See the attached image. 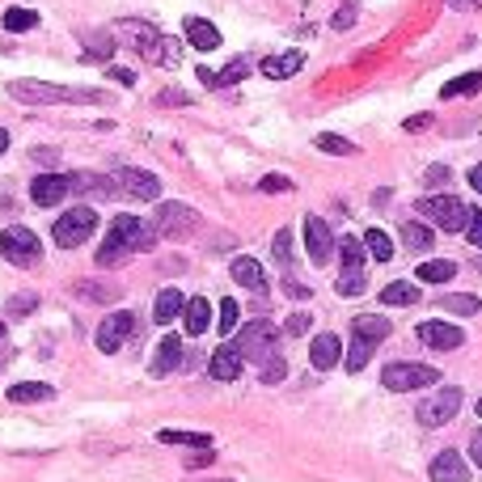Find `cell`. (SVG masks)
<instances>
[{
	"label": "cell",
	"mask_w": 482,
	"mask_h": 482,
	"mask_svg": "<svg viewBox=\"0 0 482 482\" xmlns=\"http://www.w3.org/2000/svg\"><path fill=\"white\" fill-rule=\"evenodd\" d=\"M157 245V233L140 220V216H114L111 220V233H106V245L97 250V267H119V262H128L131 254H140V250H153Z\"/></svg>",
	"instance_id": "cell-1"
},
{
	"label": "cell",
	"mask_w": 482,
	"mask_h": 482,
	"mask_svg": "<svg viewBox=\"0 0 482 482\" xmlns=\"http://www.w3.org/2000/svg\"><path fill=\"white\" fill-rule=\"evenodd\" d=\"M9 97L30 102V106H60V102H97L102 94H94V89H64V85H47V80H13Z\"/></svg>",
	"instance_id": "cell-2"
},
{
	"label": "cell",
	"mask_w": 482,
	"mask_h": 482,
	"mask_svg": "<svg viewBox=\"0 0 482 482\" xmlns=\"http://www.w3.org/2000/svg\"><path fill=\"white\" fill-rule=\"evenodd\" d=\"M415 212L423 216V220H432V225H440L445 233H457V229H466L470 220V208L457 199V195H428V199H419Z\"/></svg>",
	"instance_id": "cell-3"
},
{
	"label": "cell",
	"mask_w": 482,
	"mask_h": 482,
	"mask_svg": "<svg viewBox=\"0 0 482 482\" xmlns=\"http://www.w3.org/2000/svg\"><path fill=\"white\" fill-rule=\"evenodd\" d=\"M94 229H97V212L80 204V208L64 212V216L55 220L51 237H55V245H64V250H77V245H85V241L94 237Z\"/></svg>",
	"instance_id": "cell-4"
},
{
	"label": "cell",
	"mask_w": 482,
	"mask_h": 482,
	"mask_svg": "<svg viewBox=\"0 0 482 482\" xmlns=\"http://www.w3.org/2000/svg\"><path fill=\"white\" fill-rule=\"evenodd\" d=\"M440 381V372L432 369V364H386V372H381V386L389 389V394H411V389H428Z\"/></svg>",
	"instance_id": "cell-5"
},
{
	"label": "cell",
	"mask_w": 482,
	"mask_h": 482,
	"mask_svg": "<svg viewBox=\"0 0 482 482\" xmlns=\"http://www.w3.org/2000/svg\"><path fill=\"white\" fill-rule=\"evenodd\" d=\"M241 352V360H271L275 355V326L271 321H250V326H241V335H237V343H233Z\"/></svg>",
	"instance_id": "cell-6"
},
{
	"label": "cell",
	"mask_w": 482,
	"mask_h": 482,
	"mask_svg": "<svg viewBox=\"0 0 482 482\" xmlns=\"http://www.w3.org/2000/svg\"><path fill=\"white\" fill-rule=\"evenodd\" d=\"M457 406H461V389H457V386H440L432 398L419 402L415 415H419V423H423V428H445V423L457 415Z\"/></svg>",
	"instance_id": "cell-7"
},
{
	"label": "cell",
	"mask_w": 482,
	"mask_h": 482,
	"mask_svg": "<svg viewBox=\"0 0 482 482\" xmlns=\"http://www.w3.org/2000/svg\"><path fill=\"white\" fill-rule=\"evenodd\" d=\"M0 254H4V262H13V267H34L43 250H38V237H34L30 229L13 225L0 233Z\"/></svg>",
	"instance_id": "cell-8"
},
{
	"label": "cell",
	"mask_w": 482,
	"mask_h": 482,
	"mask_svg": "<svg viewBox=\"0 0 482 482\" xmlns=\"http://www.w3.org/2000/svg\"><path fill=\"white\" fill-rule=\"evenodd\" d=\"M199 225L204 220H199V212L191 204H161L157 208V233H165V237L182 241V237H191Z\"/></svg>",
	"instance_id": "cell-9"
},
{
	"label": "cell",
	"mask_w": 482,
	"mask_h": 482,
	"mask_svg": "<svg viewBox=\"0 0 482 482\" xmlns=\"http://www.w3.org/2000/svg\"><path fill=\"white\" fill-rule=\"evenodd\" d=\"M111 195H128V199H157L161 195V182L148 170H119V174L106 178Z\"/></svg>",
	"instance_id": "cell-10"
},
{
	"label": "cell",
	"mask_w": 482,
	"mask_h": 482,
	"mask_svg": "<svg viewBox=\"0 0 482 482\" xmlns=\"http://www.w3.org/2000/svg\"><path fill=\"white\" fill-rule=\"evenodd\" d=\"M136 330H140L136 313H106V321L97 326V352H106V355L119 352V347H123Z\"/></svg>",
	"instance_id": "cell-11"
},
{
	"label": "cell",
	"mask_w": 482,
	"mask_h": 482,
	"mask_svg": "<svg viewBox=\"0 0 482 482\" xmlns=\"http://www.w3.org/2000/svg\"><path fill=\"white\" fill-rule=\"evenodd\" d=\"M335 233H330V225L321 220V216H305V254L313 267H321V262H330V254H335Z\"/></svg>",
	"instance_id": "cell-12"
},
{
	"label": "cell",
	"mask_w": 482,
	"mask_h": 482,
	"mask_svg": "<svg viewBox=\"0 0 482 482\" xmlns=\"http://www.w3.org/2000/svg\"><path fill=\"white\" fill-rule=\"evenodd\" d=\"M119 34H123L128 47L140 51L145 60H153V64L161 60V38H165V34H157L153 26H145V21H119Z\"/></svg>",
	"instance_id": "cell-13"
},
{
	"label": "cell",
	"mask_w": 482,
	"mask_h": 482,
	"mask_svg": "<svg viewBox=\"0 0 482 482\" xmlns=\"http://www.w3.org/2000/svg\"><path fill=\"white\" fill-rule=\"evenodd\" d=\"M68 195H72L68 174H38L30 182V199L38 204V208H55V204H64Z\"/></svg>",
	"instance_id": "cell-14"
},
{
	"label": "cell",
	"mask_w": 482,
	"mask_h": 482,
	"mask_svg": "<svg viewBox=\"0 0 482 482\" xmlns=\"http://www.w3.org/2000/svg\"><path fill=\"white\" fill-rule=\"evenodd\" d=\"M415 335H419V343L432 347V352H457V347L466 343V335H461L457 326H449V321H423Z\"/></svg>",
	"instance_id": "cell-15"
},
{
	"label": "cell",
	"mask_w": 482,
	"mask_h": 482,
	"mask_svg": "<svg viewBox=\"0 0 482 482\" xmlns=\"http://www.w3.org/2000/svg\"><path fill=\"white\" fill-rule=\"evenodd\" d=\"M241 352L233 347V343H225V347H216V355L208 360V372H212V381H237L241 377Z\"/></svg>",
	"instance_id": "cell-16"
},
{
	"label": "cell",
	"mask_w": 482,
	"mask_h": 482,
	"mask_svg": "<svg viewBox=\"0 0 482 482\" xmlns=\"http://www.w3.org/2000/svg\"><path fill=\"white\" fill-rule=\"evenodd\" d=\"M432 482H470V466L461 461V453L445 449L440 457H432Z\"/></svg>",
	"instance_id": "cell-17"
},
{
	"label": "cell",
	"mask_w": 482,
	"mask_h": 482,
	"mask_svg": "<svg viewBox=\"0 0 482 482\" xmlns=\"http://www.w3.org/2000/svg\"><path fill=\"white\" fill-rule=\"evenodd\" d=\"M309 360H313V369L318 372L335 369L338 360H343V343H338L335 335H318L313 343H309Z\"/></svg>",
	"instance_id": "cell-18"
},
{
	"label": "cell",
	"mask_w": 482,
	"mask_h": 482,
	"mask_svg": "<svg viewBox=\"0 0 482 482\" xmlns=\"http://www.w3.org/2000/svg\"><path fill=\"white\" fill-rule=\"evenodd\" d=\"M182 309H187V296L178 288H161L157 301H153V321H161V326H170L174 318H182Z\"/></svg>",
	"instance_id": "cell-19"
},
{
	"label": "cell",
	"mask_w": 482,
	"mask_h": 482,
	"mask_svg": "<svg viewBox=\"0 0 482 482\" xmlns=\"http://www.w3.org/2000/svg\"><path fill=\"white\" fill-rule=\"evenodd\" d=\"M250 77V64L245 60H233L229 68H220V72H212V68H199V80L208 85V89H225V85H237V80Z\"/></svg>",
	"instance_id": "cell-20"
},
{
	"label": "cell",
	"mask_w": 482,
	"mask_h": 482,
	"mask_svg": "<svg viewBox=\"0 0 482 482\" xmlns=\"http://www.w3.org/2000/svg\"><path fill=\"white\" fill-rule=\"evenodd\" d=\"M187 43L199 51H216L220 47V30L212 21H204V17H187Z\"/></svg>",
	"instance_id": "cell-21"
},
{
	"label": "cell",
	"mask_w": 482,
	"mask_h": 482,
	"mask_svg": "<svg viewBox=\"0 0 482 482\" xmlns=\"http://www.w3.org/2000/svg\"><path fill=\"white\" fill-rule=\"evenodd\" d=\"M187 360V347H182V338L178 335H165L157 343V360H153V372H170V369H178Z\"/></svg>",
	"instance_id": "cell-22"
},
{
	"label": "cell",
	"mask_w": 482,
	"mask_h": 482,
	"mask_svg": "<svg viewBox=\"0 0 482 482\" xmlns=\"http://www.w3.org/2000/svg\"><path fill=\"white\" fill-rule=\"evenodd\" d=\"M305 68V55L301 51H284V55H271V60H262V72L271 80H284V77H296Z\"/></svg>",
	"instance_id": "cell-23"
},
{
	"label": "cell",
	"mask_w": 482,
	"mask_h": 482,
	"mask_svg": "<svg viewBox=\"0 0 482 482\" xmlns=\"http://www.w3.org/2000/svg\"><path fill=\"white\" fill-rule=\"evenodd\" d=\"M233 279H237L241 288H250V292H267V275H262V267H258L254 258H233Z\"/></svg>",
	"instance_id": "cell-24"
},
{
	"label": "cell",
	"mask_w": 482,
	"mask_h": 482,
	"mask_svg": "<svg viewBox=\"0 0 482 482\" xmlns=\"http://www.w3.org/2000/svg\"><path fill=\"white\" fill-rule=\"evenodd\" d=\"M352 335H355V338H369L372 347H377V343L389 335V318H377V313H360V318L352 321Z\"/></svg>",
	"instance_id": "cell-25"
},
{
	"label": "cell",
	"mask_w": 482,
	"mask_h": 482,
	"mask_svg": "<svg viewBox=\"0 0 482 482\" xmlns=\"http://www.w3.org/2000/svg\"><path fill=\"white\" fill-rule=\"evenodd\" d=\"M436 309H440V313H461V318H474V313H482V301H478V296H470V292H449V296H440V301H436Z\"/></svg>",
	"instance_id": "cell-26"
},
{
	"label": "cell",
	"mask_w": 482,
	"mask_h": 482,
	"mask_svg": "<svg viewBox=\"0 0 482 482\" xmlns=\"http://www.w3.org/2000/svg\"><path fill=\"white\" fill-rule=\"evenodd\" d=\"M212 321V309L204 296H195V301H187V309H182V326H187V335H204Z\"/></svg>",
	"instance_id": "cell-27"
},
{
	"label": "cell",
	"mask_w": 482,
	"mask_h": 482,
	"mask_svg": "<svg viewBox=\"0 0 482 482\" xmlns=\"http://www.w3.org/2000/svg\"><path fill=\"white\" fill-rule=\"evenodd\" d=\"M402 245H406L411 254H423V250H432V229L419 225V220H406V225H402Z\"/></svg>",
	"instance_id": "cell-28"
},
{
	"label": "cell",
	"mask_w": 482,
	"mask_h": 482,
	"mask_svg": "<svg viewBox=\"0 0 482 482\" xmlns=\"http://www.w3.org/2000/svg\"><path fill=\"white\" fill-rule=\"evenodd\" d=\"M457 275V262H449V258H432V262H423L415 271V279H423V284H445V279H453Z\"/></svg>",
	"instance_id": "cell-29"
},
{
	"label": "cell",
	"mask_w": 482,
	"mask_h": 482,
	"mask_svg": "<svg viewBox=\"0 0 482 482\" xmlns=\"http://www.w3.org/2000/svg\"><path fill=\"white\" fill-rule=\"evenodd\" d=\"M161 445H187V449H212V436L204 432H178V428H165V432H157Z\"/></svg>",
	"instance_id": "cell-30"
},
{
	"label": "cell",
	"mask_w": 482,
	"mask_h": 482,
	"mask_svg": "<svg viewBox=\"0 0 482 482\" xmlns=\"http://www.w3.org/2000/svg\"><path fill=\"white\" fill-rule=\"evenodd\" d=\"M335 288L338 296H360V292L369 288V279H364V267H343L335 279Z\"/></svg>",
	"instance_id": "cell-31"
},
{
	"label": "cell",
	"mask_w": 482,
	"mask_h": 482,
	"mask_svg": "<svg viewBox=\"0 0 482 482\" xmlns=\"http://www.w3.org/2000/svg\"><path fill=\"white\" fill-rule=\"evenodd\" d=\"M478 89H482V72H461V77H453L440 89V97H466V94H478Z\"/></svg>",
	"instance_id": "cell-32"
},
{
	"label": "cell",
	"mask_w": 482,
	"mask_h": 482,
	"mask_svg": "<svg viewBox=\"0 0 482 482\" xmlns=\"http://www.w3.org/2000/svg\"><path fill=\"white\" fill-rule=\"evenodd\" d=\"M381 305H419V288L406 284V279H398V284H389L381 292Z\"/></svg>",
	"instance_id": "cell-33"
},
{
	"label": "cell",
	"mask_w": 482,
	"mask_h": 482,
	"mask_svg": "<svg viewBox=\"0 0 482 482\" xmlns=\"http://www.w3.org/2000/svg\"><path fill=\"white\" fill-rule=\"evenodd\" d=\"M0 21H4V30H9V34H26V30L38 26V13H34V9H4Z\"/></svg>",
	"instance_id": "cell-34"
},
{
	"label": "cell",
	"mask_w": 482,
	"mask_h": 482,
	"mask_svg": "<svg viewBox=\"0 0 482 482\" xmlns=\"http://www.w3.org/2000/svg\"><path fill=\"white\" fill-rule=\"evenodd\" d=\"M364 250H369L377 262H389V258H394V241H389L381 229H369V233H364Z\"/></svg>",
	"instance_id": "cell-35"
},
{
	"label": "cell",
	"mask_w": 482,
	"mask_h": 482,
	"mask_svg": "<svg viewBox=\"0 0 482 482\" xmlns=\"http://www.w3.org/2000/svg\"><path fill=\"white\" fill-rule=\"evenodd\" d=\"M51 386H38V381H21V386L9 389V402H47Z\"/></svg>",
	"instance_id": "cell-36"
},
{
	"label": "cell",
	"mask_w": 482,
	"mask_h": 482,
	"mask_svg": "<svg viewBox=\"0 0 482 482\" xmlns=\"http://www.w3.org/2000/svg\"><path fill=\"white\" fill-rule=\"evenodd\" d=\"M77 292L85 296V301H102V305L123 296V292H119V284H77Z\"/></svg>",
	"instance_id": "cell-37"
},
{
	"label": "cell",
	"mask_w": 482,
	"mask_h": 482,
	"mask_svg": "<svg viewBox=\"0 0 482 482\" xmlns=\"http://www.w3.org/2000/svg\"><path fill=\"white\" fill-rule=\"evenodd\" d=\"M318 148H321V153H335V157H352V153H355L352 140H343V136H335V131H321Z\"/></svg>",
	"instance_id": "cell-38"
},
{
	"label": "cell",
	"mask_w": 482,
	"mask_h": 482,
	"mask_svg": "<svg viewBox=\"0 0 482 482\" xmlns=\"http://www.w3.org/2000/svg\"><path fill=\"white\" fill-rule=\"evenodd\" d=\"M338 250H343V267H364V254H369V250H364L360 237H343Z\"/></svg>",
	"instance_id": "cell-39"
},
{
	"label": "cell",
	"mask_w": 482,
	"mask_h": 482,
	"mask_svg": "<svg viewBox=\"0 0 482 482\" xmlns=\"http://www.w3.org/2000/svg\"><path fill=\"white\" fill-rule=\"evenodd\" d=\"M369 355H372L369 338H352V352H347V372H360L364 364H369Z\"/></svg>",
	"instance_id": "cell-40"
},
{
	"label": "cell",
	"mask_w": 482,
	"mask_h": 482,
	"mask_svg": "<svg viewBox=\"0 0 482 482\" xmlns=\"http://www.w3.org/2000/svg\"><path fill=\"white\" fill-rule=\"evenodd\" d=\"M34 309H38V296H34V292H17L13 301L4 305V313H13V318H30Z\"/></svg>",
	"instance_id": "cell-41"
},
{
	"label": "cell",
	"mask_w": 482,
	"mask_h": 482,
	"mask_svg": "<svg viewBox=\"0 0 482 482\" xmlns=\"http://www.w3.org/2000/svg\"><path fill=\"white\" fill-rule=\"evenodd\" d=\"M288 377V364H284V355H271V360H262V386H279Z\"/></svg>",
	"instance_id": "cell-42"
},
{
	"label": "cell",
	"mask_w": 482,
	"mask_h": 482,
	"mask_svg": "<svg viewBox=\"0 0 482 482\" xmlns=\"http://www.w3.org/2000/svg\"><path fill=\"white\" fill-rule=\"evenodd\" d=\"M85 43H89V55H97V60H111V55H114V38H111V34H89Z\"/></svg>",
	"instance_id": "cell-43"
},
{
	"label": "cell",
	"mask_w": 482,
	"mask_h": 482,
	"mask_svg": "<svg viewBox=\"0 0 482 482\" xmlns=\"http://www.w3.org/2000/svg\"><path fill=\"white\" fill-rule=\"evenodd\" d=\"M237 301H233V296H225V301H220V330H225V335H233V330H237Z\"/></svg>",
	"instance_id": "cell-44"
},
{
	"label": "cell",
	"mask_w": 482,
	"mask_h": 482,
	"mask_svg": "<svg viewBox=\"0 0 482 482\" xmlns=\"http://www.w3.org/2000/svg\"><path fill=\"white\" fill-rule=\"evenodd\" d=\"M449 178H453L449 165H428V174H423V187L440 191V187H449Z\"/></svg>",
	"instance_id": "cell-45"
},
{
	"label": "cell",
	"mask_w": 482,
	"mask_h": 482,
	"mask_svg": "<svg viewBox=\"0 0 482 482\" xmlns=\"http://www.w3.org/2000/svg\"><path fill=\"white\" fill-rule=\"evenodd\" d=\"M271 250H275V258H279V262L288 267V262H292V233H288V229H279V233H275Z\"/></svg>",
	"instance_id": "cell-46"
},
{
	"label": "cell",
	"mask_w": 482,
	"mask_h": 482,
	"mask_svg": "<svg viewBox=\"0 0 482 482\" xmlns=\"http://www.w3.org/2000/svg\"><path fill=\"white\" fill-rule=\"evenodd\" d=\"M466 237H470V245H478V250H482V212H470Z\"/></svg>",
	"instance_id": "cell-47"
},
{
	"label": "cell",
	"mask_w": 482,
	"mask_h": 482,
	"mask_svg": "<svg viewBox=\"0 0 482 482\" xmlns=\"http://www.w3.org/2000/svg\"><path fill=\"white\" fill-rule=\"evenodd\" d=\"M262 191H292V178H284V174H267L262 182H258Z\"/></svg>",
	"instance_id": "cell-48"
},
{
	"label": "cell",
	"mask_w": 482,
	"mask_h": 482,
	"mask_svg": "<svg viewBox=\"0 0 482 482\" xmlns=\"http://www.w3.org/2000/svg\"><path fill=\"white\" fill-rule=\"evenodd\" d=\"M305 330H309V313H292L284 321V335H305Z\"/></svg>",
	"instance_id": "cell-49"
},
{
	"label": "cell",
	"mask_w": 482,
	"mask_h": 482,
	"mask_svg": "<svg viewBox=\"0 0 482 482\" xmlns=\"http://www.w3.org/2000/svg\"><path fill=\"white\" fill-rule=\"evenodd\" d=\"M352 26H355V4H347V9L335 13V30H352Z\"/></svg>",
	"instance_id": "cell-50"
},
{
	"label": "cell",
	"mask_w": 482,
	"mask_h": 482,
	"mask_svg": "<svg viewBox=\"0 0 482 482\" xmlns=\"http://www.w3.org/2000/svg\"><path fill=\"white\" fill-rule=\"evenodd\" d=\"M212 457H216V449H195L191 457H187V466H191V470H199V466H208Z\"/></svg>",
	"instance_id": "cell-51"
},
{
	"label": "cell",
	"mask_w": 482,
	"mask_h": 482,
	"mask_svg": "<svg viewBox=\"0 0 482 482\" xmlns=\"http://www.w3.org/2000/svg\"><path fill=\"white\" fill-rule=\"evenodd\" d=\"M470 461H474V466L482 470V428L474 436H470Z\"/></svg>",
	"instance_id": "cell-52"
},
{
	"label": "cell",
	"mask_w": 482,
	"mask_h": 482,
	"mask_svg": "<svg viewBox=\"0 0 482 482\" xmlns=\"http://www.w3.org/2000/svg\"><path fill=\"white\" fill-rule=\"evenodd\" d=\"M284 292H288V296H296V301H305V296H309V288H305V284H296L292 275H284Z\"/></svg>",
	"instance_id": "cell-53"
},
{
	"label": "cell",
	"mask_w": 482,
	"mask_h": 482,
	"mask_svg": "<svg viewBox=\"0 0 482 482\" xmlns=\"http://www.w3.org/2000/svg\"><path fill=\"white\" fill-rule=\"evenodd\" d=\"M432 123V114H415V119H406V131H423Z\"/></svg>",
	"instance_id": "cell-54"
},
{
	"label": "cell",
	"mask_w": 482,
	"mask_h": 482,
	"mask_svg": "<svg viewBox=\"0 0 482 482\" xmlns=\"http://www.w3.org/2000/svg\"><path fill=\"white\" fill-rule=\"evenodd\" d=\"M111 77L119 80V85H136V72H128V68H111Z\"/></svg>",
	"instance_id": "cell-55"
},
{
	"label": "cell",
	"mask_w": 482,
	"mask_h": 482,
	"mask_svg": "<svg viewBox=\"0 0 482 482\" xmlns=\"http://www.w3.org/2000/svg\"><path fill=\"white\" fill-rule=\"evenodd\" d=\"M466 182H470V187H474V191L482 195V165H474V170H470V174H466Z\"/></svg>",
	"instance_id": "cell-56"
},
{
	"label": "cell",
	"mask_w": 482,
	"mask_h": 482,
	"mask_svg": "<svg viewBox=\"0 0 482 482\" xmlns=\"http://www.w3.org/2000/svg\"><path fill=\"white\" fill-rule=\"evenodd\" d=\"M449 4H457V9H482V0H449Z\"/></svg>",
	"instance_id": "cell-57"
},
{
	"label": "cell",
	"mask_w": 482,
	"mask_h": 482,
	"mask_svg": "<svg viewBox=\"0 0 482 482\" xmlns=\"http://www.w3.org/2000/svg\"><path fill=\"white\" fill-rule=\"evenodd\" d=\"M4 148H9V131L0 128V153H4Z\"/></svg>",
	"instance_id": "cell-58"
},
{
	"label": "cell",
	"mask_w": 482,
	"mask_h": 482,
	"mask_svg": "<svg viewBox=\"0 0 482 482\" xmlns=\"http://www.w3.org/2000/svg\"><path fill=\"white\" fill-rule=\"evenodd\" d=\"M0 343H4V321H0Z\"/></svg>",
	"instance_id": "cell-59"
},
{
	"label": "cell",
	"mask_w": 482,
	"mask_h": 482,
	"mask_svg": "<svg viewBox=\"0 0 482 482\" xmlns=\"http://www.w3.org/2000/svg\"><path fill=\"white\" fill-rule=\"evenodd\" d=\"M478 415H482V398H478Z\"/></svg>",
	"instance_id": "cell-60"
},
{
	"label": "cell",
	"mask_w": 482,
	"mask_h": 482,
	"mask_svg": "<svg viewBox=\"0 0 482 482\" xmlns=\"http://www.w3.org/2000/svg\"><path fill=\"white\" fill-rule=\"evenodd\" d=\"M216 482H229V478H216Z\"/></svg>",
	"instance_id": "cell-61"
},
{
	"label": "cell",
	"mask_w": 482,
	"mask_h": 482,
	"mask_svg": "<svg viewBox=\"0 0 482 482\" xmlns=\"http://www.w3.org/2000/svg\"><path fill=\"white\" fill-rule=\"evenodd\" d=\"M478 267H482V258H478Z\"/></svg>",
	"instance_id": "cell-62"
}]
</instances>
